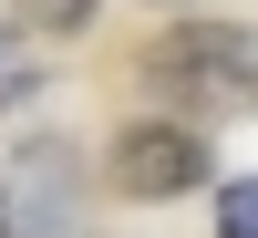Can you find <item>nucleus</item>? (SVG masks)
<instances>
[{"mask_svg": "<svg viewBox=\"0 0 258 238\" xmlns=\"http://www.w3.org/2000/svg\"><path fill=\"white\" fill-rule=\"evenodd\" d=\"M145 83H155L165 104H186L176 124L238 114V104H248V31H238V21H186V31H165L155 52H145Z\"/></svg>", "mask_w": 258, "mask_h": 238, "instance_id": "obj_1", "label": "nucleus"}, {"mask_svg": "<svg viewBox=\"0 0 258 238\" xmlns=\"http://www.w3.org/2000/svg\"><path fill=\"white\" fill-rule=\"evenodd\" d=\"M103 176H114V197H186V186H207V176H217V156H207V135H197V124L145 114V124H124V135H114Z\"/></svg>", "mask_w": 258, "mask_h": 238, "instance_id": "obj_2", "label": "nucleus"}, {"mask_svg": "<svg viewBox=\"0 0 258 238\" xmlns=\"http://www.w3.org/2000/svg\"><path fill=\"white\" fill-rule=\"evenodd\" d=\"M0 228H11V238H83V207H73V145H62V135L21 145L11 197H0Z\"/></svg>", "mask_w": 258, "mask_h": 238, "instance_id": "obj_3", "label": "nucleus"}, {"mask_svg": "<svg viewBox=\"0 0 258 238\" xmlns=\"http://www.w3.org/2000/svg\"><path fill=\"white\" fill-rule=\"evenodd\" d=\"M31 93H41V52L21 41V21H0V114H21Z\"/></svg>", "mask_w": 258, "mask_h": 238, "instance_id": "obj_4", "label": "nucleus"}, {"mask_svg": "<svg viewBox=\"0 0 258 238\" xmlns=\"http://www.w3.org/2000/svg\"><path fill=\"white\" fill-rule=\"evenodd\" d=\"M83 21H93V0H21V31H83Z\"/></svg>", "mask_w": 258, "mask_h": 238, "instance_id": "obj_5", "label": "nucleus"}, {"mask_svg": "<svg viewBox=\"0 0 258 238\" xmlns=\"http://www.w3.org/2000/svg\"><path fill=\"white\" fill-rule=\"evenodd\" d=\"M217 238H258V197L248 186H217Z\"/></svg>", "mask_w": 258, "mask_h": 238, "instance_id": "obj_6", "label": "nucleus"}, {"mask_svg": "<svg viewBox=\"0 0 258 238\" xmlns=\"http://www.w3.org/2000/svg\"><path fill=\"white\" fill-rule=\"evenodd\" d=\"M0 238H11V228H0Z\"/></svg>", "mask_w": 258, "mask_h": 238, "instance_id": "obj_7", "label": "nucleus"}]
</instances>
